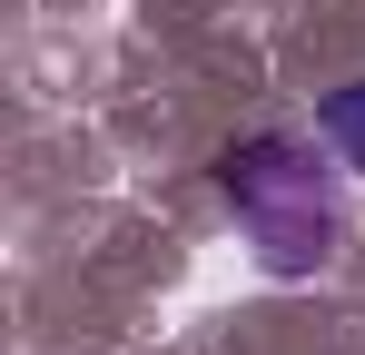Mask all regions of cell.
Returning a JSON list of instances; mask_svg holds the SVG:
<instances>
[{
	"instance_id": "obj_2",
	"label": "cell",
	"mask_w": 365,
	"mask_h": 355,
	"mask_svg": "<svg viewBox=\"0 0 365 355\" xmlns=\"http://www.w3.org/2000/svg\"><path fill=\"white\" fill-rule=\"evenodd\" d=\"M316 138L336 148V168H346V178H365V79L326 89V109H316Z\"/></svg>"
},
{
	"instance_id": "obj_1",
	"label": "cell",
	"mask_w": 365,
	"mask_h": 355,
	"mask_svg": "<svg viewBox=\"0 0 365 355\" xmlns=\"http://www.w3.org/2000/svg\"><path fill=\"white\" fill-rule=\"evenodd\" d=\"M217 187H227V207H237L267 277H316L336 257V227H346L336 217V148L316 158L306 138L267 128V138H237L217 158Z\"/></svg>"
}]
</instances>
